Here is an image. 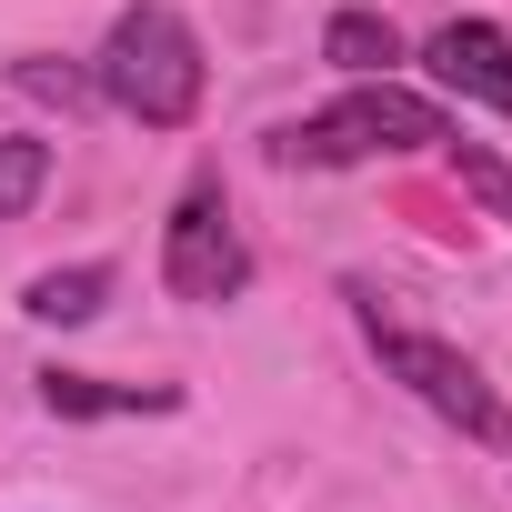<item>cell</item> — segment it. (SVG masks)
Masks as SVG:
<instances>
[{
  "instance_id": "6da1fadb",
  "label": "cell",
  "mask_w": 512,
  "mask_h": 512,
  "mask_svg": "<svg viewBox=\"0 0 512 512\" xmlns=\"http://www.w3.org/2000/svg\"><path fill=\"white\" fill-rule=\"evenodd\" d=\"M452 141H462V131H452V111H432L422 91L352 81L342 101H322V111L282 121L262 151H272L282 171H352V161H442Z\"/></svg>"
},
{
  "instance_id": "7a4b0ae2",
  "label": "cell",
  "mask_w": 512,
  "mask_h": 512,
  "mask_svg": "<svg viewBox=\"0 0 512 512\" xmlns=\"http://www.w3.org/2000/svg\"><path fill=\"white\" fill-rule=\"evenodd\" d=\"M101 101L141 131H191L201 121V91H211V61H201V31L171 11V0H131V11L101 31V61H91Z\"/></svg>"
},
{
  "instance_id": "3957f363",
  "label": "cell",
  "mask_w": 512,
  "mask_h": 512,
  "mask_svg": "<svg viewBox=\"0 0 512 512\" xmlns=\"http://www.w3.org/2000/svg\"><path fill=\"white\" fill-rule=\"evenodd\" d=\"M342 302H352V322H362V342H372L382 382H402V392H412L422 412H442L462 442H482V452H512V402L492 392V372H482L472 352H452L442 332H412V322H392L372 282H342Z\"/></svg>"
},
{
  "instance_id": "277c9868",
  "label": "cell",
  "mask_w": 512,
  "mask_h": 512,
  "mask_svg": "<svg viewBox=\"0 0 512 512\" xmlns=\"http://www.w3.org/2000/svg\"><path fill=\"white\" fill-rule=\"evenodd\" d=\"M161 292H171V302H201V312L251 292V241H241V221H231L221 171H191L181 201H171V221H161Z\"/></svg>"
},
{
  "instance_id": "5b68a950",
  "label": "cell",
  "mask_w": 512,
  "mask_h": 512,
  "mask_svg": "<svg viewBox=\"0 0 512 512\" xmlns=\"http://www.w3.org/2000/svg\"><path fill=\"white\" fill-rule=\"evenodd\" d=\"M422 71H432L442 91H462V101H482V111L512 121V31H502V21H442V31L422 41Z\"/></svg>"
},
{
  "instance_id": "8992f818",
  "label": "cell",
  "mask_w": 512,
  "mask_h": 512,
  "mask_svg": "<svg viewBox=\"0 0 512 512\" xmlns=\"http://www.w3.org/2000/svg\"><path fill=\"white\" fill-rule=\"evenodd\" d=\"M41 402L61 422H111V412H181L171 382H101V372H41Z\"/></svg>"
},
{
  "instance_id": "52a82bcc",
  "label": "cell",
  "mask_w": 512,
  "mask_h": 512,
  "mask_svg": "<svg viewBox=\"0 0 512 512\" xmlns=\"http://www.w3.org/2000/svg\"><path fill=\"white\" fill-rule=\"evenodd\" d=\"M322 61H332V71H352V81H382V71L402 61V31H392L382 11H332V31H322Z\"/></svg>"
},
{
  "instance_id": "ba28073f",
  "label": "cell",
  "mask_w": 512,
  "mask_h": 512,
  "mask_svg": "<svg viewBox=\"0 0 512 512\" xmlns=\"http://www.w3.org/2000/svg\"><path fill=\"white\" fill-rule=\"evenodd\" d=\"M101 302H111V262H71V272H31V292H21V312H31V322H61V332H71V322H91Z\"/></svg>"
},
{
  "instance_id": "9c48e42d",
  "label": "cell",
  "mask_w": 512,
  "mask_h": 512,
  "mask_svg": "<svg viewBox=\"0 0 512 512\" xmlns=\"http://www.w3.org/2000/svg\"><path fill=\"white\" fill-rule=\"evenodd\" d=\"M41 191H51V141L11 131V141H0V221H21Z\"/></svg>"
},
{
  "instance_id": "30bf717a",
  "label": "cell",
  "mask_w": 512,
  "mask_h": 512,
  "mask_svg": "<svg viewBox=\"0 0 512 512\" xmlns=\"http://www.w3.org/2000/svg\"><path fill=\"white\" fill-rule=\"evenodd\" d=\"M442 161H452V171H462V181H472V191H482V201H492V221H512V171H502V161H492V151H482V141H452V151H442Z\"/></svg>"
},
{
  "instance_id": "8fae6325",
  "label": "cell",
  "mask_w": 512,
  "mask_h": 512,
  "mask_svg": "<svg viewBox=\"0 0 512 512\" xmlns=\"http://www.w3.org/2000/svg\"><path fill=\"white\" fill-rule=\"evenodd\" d=\"M11 81H21V91H41V101H101V81H91V71H51V61H21Z\"/></svg>"
}]
</instances>
